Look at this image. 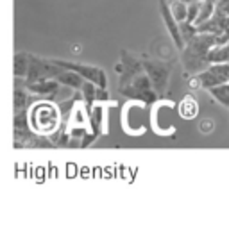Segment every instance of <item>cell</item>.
Wrapping results in <instances>:
<instances>
[{"label":"cell","mask_w":229,"mask_h":250,"mask_svg":"<svg viewBox=\"0 0 229 250\" xmlns=\"http://www.w3.org/2000/svg\"><path fill=\"white\" fill-rule=\"evenodd\" d=\"M208 62H229V43L224 45H213L208 50Z\"/></svg>","instance_id":"obj_12"},{"label":"cell","mask_w":229,"mask_h":250,"mask_svg":"<svg viewBox=\"0 0 229 250\" xmlns=\"http://www.w3.org/2000/svg\"><path fill=\"white\" fill-rule=\"evenodd\" d=\"M141 64H143V72L147 73V77L151 81L152 88L158 93V97L165 93L168 84V77H170V72H172L170 64L158 61V59H143Z\"/></svg>","instance_id":"obj_4"},{"label":"cell","mask_w":229,"mask_h":250,"mask_svg":"<svg viewBox=\"0 0 229 250\" xmlns=\"http://www.w3.org/2000/svg\"><path fill=\"white\" fill-rule=\"evenodd\" d=\"M215 13V4L213 2H208V0H203L201 2V9H199V15L193 21V25H199V23H203L206 21L208 18H211V15Z\"/></svg>","instance_id":"obj_15"},{"label":"cell","mask_w":229,"mask_h":250,"mask_svg":"<svg viewBox=\"0 0 229 250\" xmlns=\"http://www.w3.org/2000/svg\"><path fill=\"white\" fill-rule=\"evenodd\" d=\"M217 43V34L208 32H197L190 38L181 50L183 66L188 73H199L204 68H208V50Z\"/></svg>","instance_id":"obj_1"},{"label":"cell","mask_w":229,"mask_h":250,"mask_svg":"<svg viewBox=\"0 0 229 250\" xmlns=\"http://www.w3.org/2000/svg\"><path fill=\"white\" fill-rule=\"evenodd\" d=\"M56 79L63 84V86H67V88L72 89V91H79V89L83 88V84H84V79L81 77L77 72L68 70V68H63Z\"/></svg>","instance_id":"obj_10"},{"label":"cell","mask_w":229,"mask_h":250,"mask_svg":"<svg viewBox=\"0 0 229 250\" xmlns=\"http://www.w3.org/2000/svg\"><path fill=\"white\" fill-rule=\"evenodd\" d=\"M215 11L229 16V0H215Z\"/></svg>","instance_id":"obj_16"},{"label":"cell","mask_w":229,"mask_h":250,"mask_svg":"<svg viewBox=\"0 0 229 250\" xmlns=\"http://www.w3.org/2000/svg\"><path fill=\"white\" fill-rule=\"evenodd\" d=\"M120 93L125 95L127 99L138 100V102H145V104H151L158 99V93L152 88L151 81L147 77V73L141 70L131 77L125 84L120 86Z\"/></svg>","instance_id":"obj_3"},{"label":"cell","mask_w":229,"mask_h":250,"mask_svg":"<svg viewBox=\"0 0 229 250\" xmlns=\"http://www.w3.org/2000/svg\"><path fill=\"white\" fill-rule=\"evenodd\" d=\"M177 111H179L181 118H184V120H192V118H195V116L199 115L197 100L193 99V97H186V99H183L181 102H179Z\"/></svg>","instance_id":"obj_11"},{"label":"cell","mask_w":229,"mask_h":250,"mask_svg":"<svg viewBox=\"0 0 229 250\" xmlns=\"http://www.w3.org/2000/svg\"><path fill=\"white\" fill-rule=\"evenodd\" d=\"M208 91L219 104H222L224 107H229V83L217 84L213 88H209Z\"/></svg>","instance_id":"obj_14"},{"label":"cell","mask_w":229,"mask_h":250,"mask_svg":"<svg viewBox=\"0 0 229 250\" xmlns=\"http://www.w3.org/2000/svg\"><path fill=\"white\" fill-rule=\"evenodd\" d=\"M195 79L199 81V88L209 89L217 84L229 83V62H213L208 64L203 72L195 73Z\"/></svg>","instance_id":"obj_7"},{"label":"cell","mask_w":229,"mask_h":250,"mask_svg":"<svg viewBox=\"0 0 229 250\" xmlns=\"http://www.w3.org/2000/svg\"><path fill=\"white\" fill-rule=\"evenodd\" d=\"M27 91L38 95V97H45V99H52L54 95L59 93L63 84L57 79H38L34 83H25Z\"/></svg>","instance_id":"obj_9"},{"label":"cell","mask_w":229,"mask_h":250,"mask_svg":"<svg viewBox=\"0 0 229 250\" xmlns=\"http://www.w3.org/2000/svg\"><path fill=\"white\" fill-rule=\"evenodd\" d=\"M31 58L32 54L29 52H18L15 56V77H25L27 70H29V64H31Z\"/></svg>","instance_id":"obj_13"},{"label":"cell","mask_w":229,"mask_h":250,"mask_svg":"<svg viewBox=\"0 0 229 250\" xmlns=\"http://www.w3.org/2000/svg\"><path fill=\"white\" fill-rule=\"evenodd\" d=\"M29 124L36 134L47 138L52 136L61 127V113L54 102L43 100L29 109Z\"/></svg>","instance_id":"obj_2"},{"label":"cell","mask_w":229,"mask_h":250,"mask_svg":"<svg viewBox=\"0 0 229 250\" xmlns=\"http://www.w3.org/2000/svg\"><path fill=\"white\" fill-rule=\"evenodd\" d=\"M61 70L63 66L56 64L52 59L32 56L31 64H29V70H27L25 75V83H34L38 79H56Z\"/></svg>","instance_id":"obj_6"},{"label":"cell","mask_w":229,"mask_h":250,"mask_svg":"<svg viewBox=\"0 0 229 250\" xmlns=\"http://www.w3.org/2000/svg\"><path fill=\"white\" fill-rule=\"evenodd\" d=\"M160 11H161L163 23L167 27V31H168V34H170L174 45H176L179 50H183L184 42H183V36H181V29H179V23H177V20L174 18V15H172L170 5H168L167 0H160Z\"/></svg>","instance_id":"obj_8"},{"label":"cell","mask_w":229,"mask_h":250,"mask_svg":"<svg viewBox=\"0 0 229 250\" xmlns=\"http://www.w3.org/2000/svg\"><path fill=\"white\" fill-rule=\"evenodd\" d=\"M56 64L68 70L77 72L84 81L97 84L99 88H106L108 86V73L102 70L100 66H93V64H83V62H72V61H63V59H52Z\"/></svg>","instance_id":"obj_5"}]
</instances>
